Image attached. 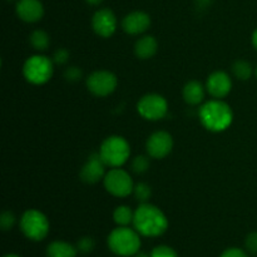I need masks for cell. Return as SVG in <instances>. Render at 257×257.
I'll use <instances>...</instances> for the list:
<instances>
[{"label": "cell", "mask_w": 257, "mask_h": 257, "mask_svg": "<svg viewBox=\"0 0 257 257\" xmlns=\"http://www.w3.org/2000/svg\"><path fill=\"white\" fill-rule=\"evenodd\" d=\"M80 180L88 185H94L99 182L105 176V163L103 162L99 153H93L89 156L87 162L80 170Z\"/></svg>", "instance_id": "obj_12"}, {"label": "cell", "mask_w": 257, "mask_h": 257, "mask_svg": "<svg viewBox=\"0 0 257 257\" xmlns=\"http://www.w3.org/2000/svg\"><path fill=\"white\" fill-rule=\"evenodd\" d=\"M151 27V18L145 12H132L122 20V28L127 34L138 35L145 33Z\"/></svg>", "instance_id": "obj_14"}, {"label": "cell", "mask_w": 257, "mask_h": 257, "mask_svg": "<svg viewBox=\"0 0 257 257\" xmlns=\"http://www.w3.org/2000/svg\"><path fill=\"white\" fill-rule=\"evenodd\" d=\"M17 15L25 23H37L44 15V7L40 0H18Z\"/></svg>", "instance_id": "obj_15"}, {"label": "cell", "mask_w": 257, "mask_h": 257, "mask_svg": "<svg viewBox=\"0 0 257 257\" xmlns=\"http://www.w3.org/2000/svg\"><path fill=\"white\" fill-rule=\"evenodd\" d=\"M8 2H13V0H8Z\"/></svg>", "instance_id": "obj_37"}, {"label": "cell", "mask_w": 257, "mask_h": 257, "mask_svg": "<svg viewBox=\"0 0 257 257\" xmlns=\"http://www.w3.org/2000/svg\"><path fill=\"white\" fill-rule=\"evenodd\" d=\"M29 40H30V44L33 45V48L37 50H40V52L47 49V48L49 47V43H50L49 35H48L44 30H40V29L34 30V32L30 34Z\"/></svg>", "instance_id": "obj_21"}, {"label": "cell", "mask_w": 257, "mask_h": 257, "mask_svg": "<svg viewBox=\"0 0 257 257\" xmlns=\"http://www.w3.org/2000/svg\"><path fill=\"white\" fill-rule=\"evenodd\" d=\"M133 218L135 212L128 206H118L113 212V220L118 226H128L130 223H133Z\"/></svg>", "instance_id": "obj_19"}, {"label": "cell", "mask_w": 257, "mask_h": 257, "mask_svg": "<svg viewBox=\"0 0 257 257\" xmlns=\"http://www.w3.org/2000/svg\"><path fill=\"white\" fill-rule=\"evenodd\" d=\"M148 168H150V160H148L147 156H137V157L133 158L132 170L136 173L142 175V173L147 172Z\"/></svg>", "instance_id": "obj_23"}, {"label": "cell", "mask_w": 257, "mask_h": 257, "mask_svg": "<svg viewBox=\"0 0 257 257\" xmlns=\"http://www.w3.org/2000/svg\"><path fill=\"white\" fill-rule=\"evenodd\" d=\"M64 77L68 82H78L82 78V70L78 67H69L65 70Z\"/></svg>", "instance_id": "obj_28"}, {"label": "cell", "mask_w": 257, "mask_h": 257, "mask_svg": "<svg viewBox=\"0 0 257 257\" xmlns=\"http://www.w3.org/2000/svg\"><path fill=\"white\" fill-rule=\"evenodd\" d=\"M151 257H178V255L170 246L161 245L153 248L152 252H151Z\"/></svg>", "instance_id": "obj_24"}, {"label": "cell", "mask_w": 257, "mask_h": 257, "mask_svg": "<svg viewBox=\"0 0 257 257\" xmlns=\"http://www.w3.org/2000/svg\"><path fill=\"white\" fill-rule=\"evenodd\" d=\"M117 77L108 70H97L87 78V88L97 97H107L117 88Z\"/></svg>", "instance_id": "obj_9"}, {"label": "cell", "mask_w": 257, "mask_h": 257, "mask_svg": "<svg viewBox=\"0 0 257 257\" xmlns=\"http://www.w3.org/2000/svg\"><path fill=\"white\" fill-rule=\"evenodd\" d=\"M78 248L65 241H53L47 247L48 257H77Z\"/></svg>", "instance_id": "obj_18"}, {"label": "cell", "mask_w": 257, "mask_h": 257, "mask_svg": "<svg viewBox=\"0 0 257 257\" xmlns=\"http://www.w3.org/2000/svg\"><path fill=\"white\" fill-rule=\"evenodd\" d=\"M136 257H151V255H148L147 252H137Z\"/></svg>", "instance_id": "obj_34"}, {"label": "cell", "mask_w": 257, "mask_h": 257, "mask_svg": "<svg viewBox=\"0 0 257 257\" xmlns=\"http://www.w3.org/2000/svg\"><path fill=\"white\" fill-rule=\"evenodd\" d=\"M147 153L150 157L162 160L171 153L173 148V138L165 131H158L151 135L147 140Z\"/></svg>", "instance_id": "obj_10"}, {"label": "cell", "mask_w": 257, "mask_h": 257, "mask_svg": "<svg viewBox=\"0 0 257 257\" xmlns=\"http://www.w3.org/2000/svg\"><path fill=\"white\" fill-rule=\"evenodd\" d=\"M99 155L108 167H122L131 156L130 143L120 136H110L100 145Z\"/></svg>", "instance_id": "obj_4"}, {"label": "cell", "mask_w": 257, "mask_h": 257, "mask_svg": "<svg viewBox=\"0 0 257 257\" xmlns=\"http://www.w3.org/2000/svg\"><path fill=\"white\" fill-rule=\"evenodd\" d=\"M69 59V52L67 49H58L53 55V62L55 64H65Z\"/></svg>", "instance_id": "obj_29"}, {"label": "cell", "mask_w": 257, "mask_h": 257, "mask_svg": "<svg viewBox=\"0 0 257 257\" xmlns=\"http://www.w3.org/2000/svg\"><path fill=\"white\" fill-rule=\"evenodd\" d=\"M53 59L45 55L37 54L28 58L23 67L25 79L35 85H42L49 82L53 75Z\"/></svg>", "instance_id": "obj_5"}, {"label": "cell", "mask_w": 257, "mask_h": 257, "mask_svg": "<svg viewBox=\"0 0 257 257\" xmlns=\"http://www.w3.org/2000/svg\"><path fill=\"white\" fill-rule=\"evenodd\" d=\"M133 193H135V197L137 198L141 203H147L148 200L151 198V196H152V190H151V187L147 183L141 182L135 186Z\"/></svg>", "instance_id": "obj_22"}, {"label": "cell", "mask_w": 257, "mask_h": 257, "mask_svg": "<svg viewBox=\"0 0 257 257\" xmlns=\"http://www.w3.org/2000/svg\"><path fill=\"white\" fill-rule=\"evenodd\" d=\"M103 182H104L105 190L115 197H127L131 193H133V190H135V183L130 173L125 172L120 167L112 168L109 172L105 173Z\"/></svg>", "instance_id": "obj_7"}, {"label": "cell", "mask_w": 257, "mask_h": 257, "mask_svg": "<svg viewBox=\"0 0 257 257\" xmlns=\"http://www.w3.org/2000/svg\"><path fill=\"white\" fill-rule=\"evenodd\" d=\"M92 28L102 38L112 37L117 29V18L110 9H99L92 18Z\"/></svg>", "instance_id": "obj_11"}, {"label": "cell", "mask_w": 257, "mask_h": 257, "mask_svg": "<svg viewBox=\"0 0 257 257\" xmlns=\"http://www.w3.org/2000/svg\"><path fill=\"white\" fill-rule=\"evenodd\" d=\"M206 89L213 98L221 99V98L226 97L231 92L232 80H231L230 75L227 73L222 72V70H217V72L212 73L208 77L207 83H206Z\"/></svg>", "instance_id": "obj_13"}, {"label": "cell", "mask_w": 257, "mask_h": 257, "mask_svg": "<svg viewBox=\"0 0 257 257\" xmlns=\"http://www.w3.org/2000/svg\"><path fill=\"white\" fill-rule=\"evenodd\" d=\"M107 243L113 253L128 257L140 252L141 237L136 230H132L127 226H119L109 233Z\"/></svg>", "instance_id": "obj_3"}, {"label": "cell", "mask_w": 257, "mask_h": 257, "mask_svg": "<svg viewBox=\"0 0 257 257\" xmlns=\"http://www.w3.org/2000/svg\"><path fill=\"white\" fill-rule=\"evenodd\" d=\"M4 257H20V256L15 255V253H9V255H7V256H4Z\"/></svg>", "instance_id": "obj_35"}, {"label": "cell", "mask_w": 257, "mask_h": 257, "mask_svg": "<svg viewBox=\"0 0 257 257\" xmlns=\"http://www.w3.org/2000/svg\"><path fill=\"white\" fill-rule=\"evenodd\" d=\"M158 43L152 35L140 38L135 45V53L140 59H150L157 53Z\"/></svg>", "instance_id": "obj_17"}, {"label": "cell", "mask_w": 257, "mask_h": 257, "mask_svg": "<svg viewBox=\"0 0 257 257\" xmlns=\"http://www.w3.org/2000/svg\"><path fill=\"white\" fill-rule=\"evenodd\" d=\"M245 246L248 253L253 256L257 255V232L248 233L245 240Z\"/></svg>", "instance_id": "obj_27"}, {"label": "cell", "mask_w": 257, "mask_h": 257, "mask_svg": "<svg viewBox=\"0 0 257 257\" xmlns=\"http://www.w3.org/2000/svg\"><path fill=\"white\" fill-rule=\"evenodd\" d=\"M135 230L146 237H158L168 228V220L157 206L151 203H141L135 211L133 218Z\"/></svg>", "instance_id": "obj_1"}, {"label": "cell", "mask_w": 257, "mask_h": 257, "mask_svg": "<svg viewBox=\"0 0 257 257\" xmlns=\"http://www.w3.org/2000/svg\"><path fill=\"white\" fill-rule=\"evenodd\" d=\"M196 3L200 8H207L212 3V0H196Z\"/></svg>", "instance_id": "obj_31"}, {"label": "cell", "mask_w": 257, "mask_h": 257, "mask_svg": "<svg viewBox=\"0 0 257 257\" xmlns=\"http://www.w3.org/2000/svg\"><path fill=\"white\" fill-rule=\"evenodd\" d=\"M85 2H87V4L93 5V7H97V5L102 4L103 0H85Z\"/></svg>", "instance_id": "obj_32"}, {"label": "cell", "mask_w": 257, "mask_h": 257, "mask_svg": "<svg viewBox=\"0 0 257 257\" xmlns=\"http://www.w3.org/2000/svg\"><path fill=\"white\" fill-rule=\"evenodd\" d=\"M183 99L190 105H197L205 99V87L197 80H190L183 87Z\"/></svg>", "instance_id": "obj_16"}, {"label": "cell", "mask_w": 257, "mask_h": 257, "mask_svg": "<svg viewBox=\"0 0 257 257\" xmlns=\"http://www.w3.org/2000/svg\"><path fill=\"white\" fill-rule=\"evenodd\" d=\"M94 246L95 242L92 237H82L77 243L78 251H80L82 253H89L90 251H93Z\"/></svg>", "instance_id": "obj_26"}, {"label": "cell", "mask_w": 257, "mask_h": 257, "mask_svg": "<svg viewBox=\"0 0 257 257\" xmlns=\"http://www.w3.org/2000/svg\"><path fill=\"white\" fill-rule=\"evenodd\" d=\"M220 257H248V256L247 253H246L243 250H241V248L231 247V248H227L226 251H223Z\"/></svg>", "instance_id": "obj_30"}, {"label": "cell", "mask_w": 257, "mask_h": 257, "mask_svg": "<svg viewBox=\"0 0 257 257\" xmlns=\"http://www.w3.org/2000/svg\"><path fill=\"white\" fill-rule=\"evenodd\" d=\"M137 110L147 120H160L168 112V103L165 97L156 93L143 95L137 104Z\"/></svg>", "instance_id": "obj_8"}, {"label": "cell", "mask_w": 257, "mask_h": 257, "mask_svg": "<svg viewBox=\"0 0 257 257\" xmlns=\"http://www.w3.org/2000/svg\"><path fill=\"white\" fill-rule=\"evenodd\" d=\"M20 230L30 240L42 241L49 232V221L40 211L28 210L20 218Z\"/></svg>", "instance_id": "obj_6"}, {"label": "cell", "mask_w": 257, "mask_h": 257, "mask_svg": "<svg viewBox=\"0 0 257 257\" xmlns=\"http://www.w3.org/2000/svg\"><path fill=\"white\" fill-rule=\"evenodd\" d=\"M15 220L17 218H15L14 213L10 212V211H4L2 216H0V227L4 231L10 230L15 225Z\"/></svg>", "instance_id": "obj_25"}, {"label": "cell", "mask_w": 257, "mask_h": 257, "mask_svg": "<svg viewBox=\"0 0 257 257\" xmlns=\"http://www.w3.org/2000/svg\"><path fill=\"white\" fill-rule=\"evenodd\" d=\"M252 44L255 47V49L257 50V28L255 29V32L252 33Z\"/></svg>", "instance_id": "obj_33"}, {"label": "cell", "mask_w": 257, "mask_h": 257, "mask_svg": "<svg viewBox=\"0 0 257 257\" xmlns=\"http://www.w3.org/2000/svg\"><path fill=\"white\" fill-rule=\"evenodd\" d=\"M198 114L203 127L211 132L226 131L233 120V113L230 105L216 98L202 104Z\"/></svg>", "instance_id": "obj_2"}, {"label": "cell", "mask_w": 257, "mask_h": 257, "mask_svg": "<svg viewBox=\"0 0 257 257\" xmlns=\"http://www.w3.org/2000/svg\"><path fill=\"white\" fill-rule=\"evenodd\" d=\"M232 72L237 79L240 80H248L252 75V65L246 60H236L232 65Z\"/></svg>", "instance_id": "obj_20"}, {"label": "cell", "mask_w": 257, "mask_h": 257, "mask_svg": "<svg viewBox=\"0 0 257 257\" xmlns=\"http://www.w3.org/2000/svg\"><path fill=\"white\" fill-rule=\"evenodd\" d=\"M255 74H256V78H257V67H256V69H255Z\"/></svg>", "instance_id": "obj_36"}]
</instances>
